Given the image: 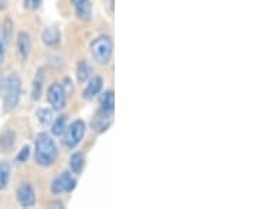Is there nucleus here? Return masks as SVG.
<instances>
[{
	"instance_id": "10",
	"label": "nucleus",
	"mask_w": 255,
	"mask_h": 209,
	"mask_svg": "<svg viewBox=\"0 0 255 209\" xmlns=\"http://www.w3.org/2000/svg\"><path fill=\"white\" fill-rule=\"evenodd\" d=\"M112 118H114V115L107 113V112H104V110H100V112L97 113V116L92 119V130H95L97 133H102V132L108 130V128L112 125Z\"/></svg>"
},
{
	"instance_id": "23",
	"label": "nucleus",
	"mask_w": 255,
	"mask_h": 209,
	"mask_svg": "<svg viewBox=\"0 0 255 209\" xmlns=\"http://www.w3.org/2000/svg\"><path fill=\"white\" fill-rule=\"evenodd\" d=\"M41 3H43V0H24V7L26 9L36 10L40 7Z\"/></svg>"
},
{
	"instance_id": "13",
	"label": "nucleus",
	"mask_w": 255,
	"mask_h": 209,
	"mask_svg": "<svg viewBox=\"0 0 255 209\" xmlns=\"http://www.w3.org/2000/svg\"><path fill=\"white\" fill-rule=\"evenodd\" d=\"M41 40L47 47H54L57 44H60V41H61L60 30L57 27L44 28V31L41 33Z\"/></svg>"
},
{
	"instance_id": "6",
	"label": "nucleus",
	"mask_w": 255,
	"mask_h": 209,
	"mask_svg": "<svg viewBox=\"0 0 255 209\" xmlns=\"http://www.w3.org/2000/svg\"><path fill=\"white\" fill-rule=\"evenodd\" d=\"M75 185H77V181L73 178L71 173L64 171L60 175H57L51 182V192L54 195H60V194H64V192L73 191Z\"/></svg>"
},
{
	"instance_id": "24",
	"label": "nucleus",
	"mask_w": 255,
	"mask_h": 209,
	"mask_svg": "<svg viewBox=\"0 0 255 209\" xmlns=\"http://www.w3.org/2000/svg\"><path fill=\"white\" fill-rule=\"evenodd\" d=\"M48 207L51 208V207H58V208H64V205L61 204V202H50L48 204Z\"/></svg>"
},
{
	"instance_id": "5",
	"label": "nucleus",
	"mask_w": 255,
	"mask_h": 209,
	"mask_svg": "<svg viewBox=\"0 0 255 209\" xmlns=\"http://www.w3.org/2000/svg\"><path fill=\"white\" fill-rule=\"evenodd\" d=\"M47 100L54 110H61L67 103V91L61 82H54L47 91Z\"/></svg>"
},
{
	"instance_id": "21",
	"label": "nucleus",
	"mask_w": 255,
	"mask_h": 209,
	"mask_svg": "<svg viewBox=\"0 0 255 209\" xmlns=\"http://www.w3.org/2000/svg\"><path fill=\"white\" fill-rule=\"evenodd\" d=\"M36 116L41 125H48L53 119V112L48 109H38L36 112Z\"/></svg>"
},
{
	"instance_id": "12",
	"label": "nucleus",
	"mask_w": 255,
	"mask_h": 209,
	"mask_svg": "<svg viewBox=\"0 0 255 209\" xmlns=\"http://www.w3.org/2000/svg\"><path fill=\"white\" fill-rule=\"evenodd\" d=\"M88 85L84 91V98L87 100L94 99L97 95H100V92L102 91V86H104V81L101 76H94L88 79Z\"/></svg>"
},
{
	"instance_id": "15",
	"label": "nucleus",
	"mask_w": 255,
	"mask_h": 209,
	"mask_svg": "<svg viewBox=\"0 0 255 209\" xmlns=\"http://www.w3.org/2000/svg\"><path fill=\"white\" fill-rule=\"evenodd\" d=\"M101 110L114 115L115 112V95L114 91H105L101 96Z\"/></svg>"
},
{
	"instance_id": "19",
	"label": "nucleus",
	"mask_w": 255,
	"mask_h": 209,
	"mask_svg": "<svg viewBox=\"0 0 255 209\" xmlns=\"http://www.w3.org/2000/svg\"><path fill=\"white\" fill-rule=\"evenodd\" d=\"M65 128H67V118L64 115H60L51 125V135L57 137L63 136Z\"/></svg>"
},
{
	"instance_id": "1",
	"label": "nucleus",
	"mask_w": 255,
	"mask_h": 209,
	"mask_svg": "<svg viewBox=\"0 0 255 209\" xmlns=\"http://www.w3.org/2000/svg\"><path fill=\"white\" fill-rule=\"evenodd\" d=\"M57 157H58V150H57L53 137L44 132L38 133L36 137V145H34L36 163L41 167H50L55 163Z\"/></svg>"
},
{
	"instance_id": "2",
	"label": "nucleus",
	"mask_w": 255,
	"mask_h": 209,
	"mask_svg": "<svg viewBox=\"0 0 255 209\" xmlns=\"http://www.w3.org/2000/svg\"><path fill=\"white\" fill-rule=\"evenodd\" d=\"M21 78L17 72H11L4 82V108L6 110H13L17 108L21 98Z\"/></svg>"
},
{
	"instance_id": "17",
	"label": "nucleus",
	"mask_w": 255,
	"mask_h": 209,
	"mask_svg": "<svg viewBox=\"0 0 255 209\" xmlns=\"http://www.w3.org/2000/svg\"><path fill=\"white\" fill-rule=\"evenodd\" d=\"M92 75V70H91V65L88 64V61H85V60H82L78 63L77 65V78H78V82H87L90 78H91Z\"/></svg>"
},
{
	"instance_id": "25",
	"label": "nucleus",
	"mask_w": 255,
	"mask_h": 209,
	"mask_svg": "<svg viewBox=\"0 0 255 209\" xmlns=\"http://www.w3.org/2000/svg\"><path fill=\"white\" fill-rule=\"evenodd\" d=\"M4 82H6V78H3V76L0 75V92L3 91V88H4Z\"/></svg>"
},
{
	"instance_id": "16",
	"label": "nucleus",
	"mask_w": 255,
	"mask_h": 209,
	"mask_svg": "<svg viewBox=\"0 0 255 209\" xmlns=\"http://www.w3.org/2000/svg\"><path fill=\"white\" fill-rule=\"evenodd\" d=\"M11 177V165L9 161H0V191L7 188Z\"/></svg>"
},
{
	"instance_id": "14",
	"label": "nucleus",
	"mask_w": 255,
	"mask_h": 209,
	"mask_svg": "<svg viewBox=\"0 0 255 209\" xmlns=\"http://www.w3.org/2000/svg\"><path fill=\"white\" fill-rule=\"evenodd\" d=\"M16 143V133L11 130H4L0 136V148L4 153H10Z\"/></svg>"
},
{
	"instance_id": "20",
	"label": "nucleus",
	"mask_w": 255,
	"mask_h": 209,
	"mask_svg": "<svg viewBox=\"0 0 255 209\" xmlns=\"http://www.w3.org/2000/svg\"><path fill=\"white\" fill-rule=\"evenodd\" d=\"M84 164H85V158L80 153H75L70 157V168L74 174L81 173L84 170Z\"/></svg>"
},
{
	"instance_id": "9",
	"label": "nucleus",
	"mask_w": 255,
	"mask_h": 209,
	"mask_svg": "<svg viewBox=\"0 0 255 209\" xmlns=\"http://www.w3.org/2000/svg\"><path fill=\"white\" fill-rule=\"evenodd\" d=\"M16 48H17L18 57L26 61L28 58V55L31 53V38L30 34L26 31H20L16 38Z\"/></svg>"
},
{
	"instance_id": "26",
	"label": "nucleus",
	"mask_w": 255,
	"mask_h": 209,
	"mask_svg": "<svg viewBox=\"0 0 255 209\" xmlns=\"http://www.w3.org/2000/svg\"><path fill=\"white\" fill-rule=\"evenodd\" d=\"M6 7V0H0V9H4Z\"/></svg>"
},
{
	"instance_id": "8",
	"label": "nucleus",
	"mask_w": 255,
	"mask_h": 209,
	"mask_svg": "<svg viewBox=\"0 0 255 209\" xmlns=\"http://www.w3.org/2000/svg\"><path fill=\"white\" fill-rule=\"evenodd\" d=\"M10 36H11V21L6 20L0 26V67L4 64V61H6Z\"/></svg>"
},
{
	"instance_id": "18",
	"label": "nucleus",
	"mask_w": 255,
	"mask_h": 209,
	"mask_svg": "<svg viewBox=\"0 0 255 209\" xmlns=\"http://www.w3.org/2000/svg\"><path fill=\"white\" fill-rule=\"evenodd\" d=\"M43 82H44V73L40 70L34 76L33 81V86H31V98L33 100H38L41 96V91H43Z\"/></svg>"
},
{
	"instance_id": "3",
	"label": "nucleus",
	"mask_w": 255,
	"mask_h": 209,
	"mask_svg": "<svg viewBox=\"0 0 255 209\" xmlns=\"http://www.w3.org/2000/svg\"><path fill=\"white\" fill-rule=\"evenodd\" d=\"M92 60L100 65L108 64L114 53V43L108 36L97 37L91 43Z\"/></svg>"
},
{
	"instance_id": "11",
	"label": "nucleus",
	"mask_w": 255,
	"mask_h": 209,
	"mask_svg": "<svg viewBox=\"0 0 255 209\" xmlns=\"http://www.w3.org/2000/svg\"><path fill=\"white\" fill-rule=\"evenodd\" d=\"M74 9L77 17L82 21H90L92 18V3L90 0H74Z\"/></svg>"
},
{
	"instance_id": "22",
	"label": "nucleus",
	"mask_w": 255,
	"mask_h": 209,
	"mask_svg": "<svg viewBox=\"0 0 255 209\" xmlns=\"http://www.w3.org/2000/svg\"><path fill=\"white\" fill-rule=\"evenodd\" d=\"M30 153H31V148H30V145H23L21 147V150L18 151L17 157H16V161L20 164L26 163L28 158H30Z\"/></svg>"
},
{
	"instance_id": "7",
	"label": "nucleus",
	"mask_w": 255,
	"mask_h": 209,
	"mask_svg": "<svg viewBox=\"0 0 255 209\" xmlns=\"http://www.w3.org/2000/svg\"><path fill=\"white\" fill-rule=\"evenodd\" d=\"M16 200H17L18 205L21 208H31L36 205V192L34 188L27 184V182H23L20 184L16 190Z\"/></svg>"
},
{
	"instance_id": "4",
	"label": "nucleus",
	"mask_w": 255,
	"mask_h": 209,
	"mask_svg": "<svg viewBox=\"0 0 255 209\" xmlns=\"http://www.w3.org/2000/svg\"><path fill=\"white\" fill-rule=\"evenodd\" d=\"M85 132H87V125H85V122L81 120V119L74 120L68 128H65V132H64L63 135V143L65 144V147H68V148H75L77 145L81 143V140L84 139V136H85Z\"/></svg>"
}]
</instances>
